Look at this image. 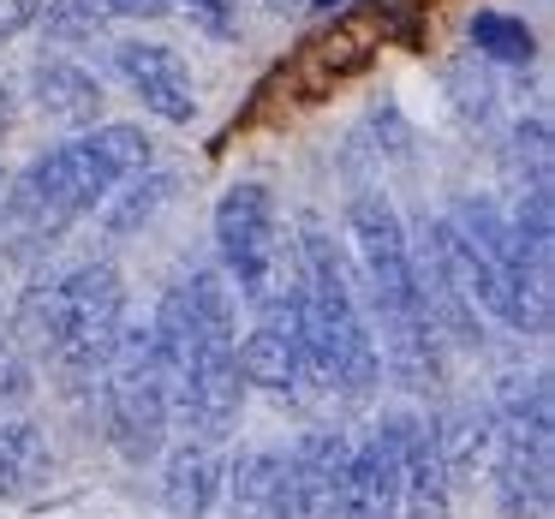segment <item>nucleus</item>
Here are the masks:
<instances>
[{"mask_svg": "<svg viewBox=\"0 0 555 519\" xmlns=\"http://www.w3.org/2000/svg\"><path fill=\"white\" fill-rule=\"evenodd\" d=\"M173 185H180V180H173L168 168H156V161H150V168H138V173H126V180L96 204L102 233H108V239H126V233L150 228V221L173 204Z\"/></svg>", "mask_w": 555, "mask_h": 519, "instance_id": "nucleus-18", "label": "nucleus"}, {"mask_svg": "<svg viewBox=\"0 0 555 519\" xmlns=\"http://www.w3.org/2000/svg\"><path fill=\"white\" fill-rule=\"evenodd\" d=\"M168 519H209L221 502V454L204 436H185L168 459H162V483H156Z\"/></svg>", "mask_w": 555, "mask_h": 519, "instance_id": "nucleus-16", "label": "nucleus"}, {"mask_svg": "<svg viewBox=\"0 0 555 519\" xmlns=\"http://www.w3.org/2000/svg\"><path fill=\"white\" fill-rule=\"evenodd\" d=\"M251 311L257 316L240 340L245 388H263L275 400H305L311 394V359H305V323H299V299H293V275Z\"/></svg>", "mask_w": 555, "mask_h": 519, "instance_id": "nucleus-10", "label": "nucleus"}, {"mask_svg": "<svg viewBox=\"0 0 555 519\" xmlns=\"http://www.w3.org/2000/svg\"><path fill=\"white\" fill-rule=\"evenodd\" d=\"M448 221L466 233V245L478 251L483 275H490V293H495L490 316L495 323L514 328V335H543L550 328V263L514 233L502 197L466 192V197H454Z\"/></svg>", "mask_w": 555, "mask_h": 519, "instance_id": "nucleus-7", "label": "nucleus"}, {"mask_svg": "<svg viewBox=\"0 0 555 519\" xmlns=\"http://www.w3.org/2000/svg\"><path fill=\"white\" fill-rule=\"evenodd\" d=\"M37 394V371H30V347L0 328V412H18L25 400Z\"/></svg>", "mask_w": 555, "mask_h": 519, "instance_id": "nucleus-23", "label": "nucleus"}, {"mask_svg": "<svg viewBox=\"0 0 555 519\" xmlns=\"http://www.w3.org/2000/svg\"><path fill=\"white\" fill-rule=\"evenodd\" d=\"M472 49L495 66H531L538 54V37H531L526 18H507V13H478L472 18Z\"/></svg>", "mask_w": 555, "mask_h": 519, "instance_id": "nucleus-21", "label": "nucleus"}, {"mask_svg": "<svg viewBox=\"0 0 555 519\" xmlns=\"http://www.w3.org/2000/svg\"><path fill=\"white\" fill-rule=\"evenodd\" d=\"M347 430H305L293 447H281V478L269 519H328L340 466H347Z\"/></svg>", "mask_w": 555, "mask_h": 519, "instance_id": "nucleus-11", "label": "nucleus"}, {"mask_svg": "<svg viewBox=\"0 0 555 519\" xmlns=\"http://www.w3.org/2000/svg\"><path fill=\"white\" fill-rule=\"evenodd\" d=\"M328 519H400V478H395V454H388L383 436H359L347 447V466H340L335 502Z\"/></svg>", "mask_w": 555, "mask_h": 519, "instance_id": "nucleus-14", "label": "nucleus"}, {"mask_svg": "<svg viewBox=\"0 0 555 519\" xmlns=\"http://www.w3.org/2000/svg\"><path fill=\"white\" fill-rule=\"evenodd\" d=\"M37 25L54 49H78V42H96L114 18L102 13V0H42Z\"/></svg>", "mask_w": 555, "mask_h": 519, "instance_id": "nucleus-22", "label": "nucleus"}, {"mask_svg": "<svg viewBox=\"0 0 555 519\" xmlns=\"http://www.w3.org/2000/svg\"><path fill=\"white\" fill-rule=\"evenodd\" d=\"M185 18H192L197 37L209 42H240L245 37V18H240V0H173Z\"/></svg>", "mask_w": 555, "mask_h": 519, "instance_id": "nucleus-24", "label": "nucleus"}, {"mask_svg": "<svg viewBox=\"0 0 555 519\" xmlns=\"http://www.w3.org/2000/svg\"><path fill=\"white\" fill-rule=\"evenodd\" d=\"M156 364L168 382V412L204 442L233 436L245 412V371H240V299L221 269H192L162 293L150 316Z\"/></svg>", "mask_w": 555, "mask_h": 519, "instance_id": "nucleus-1", "label": "nucleus"}, {"mask_svg": "<svg viewBox=\"0 0 555 519\" xmlns=\"http://www.w3.org/2000/svg\"><path fill=\"white\" fill-rule=\"evenodd\" d=\"M102 388V430L108 442L120 447L126 466H150L168 442V382H162V364H156V340H150V323H132L126 316L120 340H114L108 364L96 376Z\"/></svg>", "mask_w": 555, "mask_h": 519, "instance_id": "nucleus-8", "label": "nucleus"}, {"mask_svg": "<svg viewBox=\"0 0 555 519\" xmlns=\"http://www.w3.org/2000/svg\"><path fill=\"white\" fill-rule=\"evenodd\" d=\"M317 7H335V0H317Z\"/></svg>", "mask_w": 555, "mask_h": 519, "instance_id": "nucleus-28", "label": "nucleus"}, {"mask_svg": "<svg viewBox=\"0 0 555 519\" xmlns=\"http://www.w3.org/2000/svg\"><path fill=\"white\" fill-rule=\"evenodd\" d=\"M275 478H281V447H245L233 466H221L228 519H269V507H275Z\"/></svg>", "mask_w": 555, "mask_h": 519, "instance_id": "nucleus-20", "label": "nucleus"}, {"mask_svg": "<svg viewBox=\"0 0 555 519\" xmlns=\"http://www.w3.org/2000/svg\"><path fill=\"white\" fill-rule=\"evenodd\" d=\"M102 13L108 18H162V13H173V0H102Z\"/></svg>", "mask_w": 555, "mask_h": 519, "instance_id": "nucleus-26", "label": "nucleus"}, {"mask_svg": "<svg viewBox=\"0 0 555 519\" xmlns=\"http://www.w3.org/2000/svg\"><path fill=\"white\" fill-rule=\"evenodd\" d=\"M490 483L502 519H543L555 495V412L550 376H502L490 394Z\"/></svg>", "mask_w": 555, "mask_h": 519, "instance_id": "nucleus-6", "label": "nucleus"}, {"mask_svg": "<svg viewBox=\"0 0 555 519\" xmlns=\"http://www.w3.org/2000/svg\"><path fill=\"white\" fill-rule=\"evenodd\" d=\"M42 13V0H0V42L18 37V30H30Z\"/></svg>", "mask_w": 555, "mask_h": 519, "instance_id": "nucleus-25", "label": "nucleus"}, {"mask_svg": "<svg viewBox=\"0 0 555 519\" xmlns=\"http://www.w3.org/2000/svg\"><path fill=\"white\" fill-rule=\"evenodd\" d=\"M490 436H495L490 400H448V406L436 412L430 418V447H436V459H442L448 483H466L472 471L490 459Z\"/></svg>", "mask_w": 555, "mask_h": 519, "instance_id": "nucleus-17", "label": "nucleus"}, {"mask_svg": "<svg viewBox=\"0 0 555 519\" xmlns=\"http://www.w3.org/2000/svg\"><path fill=\"white\" fill-rule=\"evenodd\" d=\"M347 257L352 281H359V304L371 323L376 359L400 388L424 394L442 382V340H436L430 316L418 304V281H412V233L388 192L364 185L347 197Z\"/></svg>", "mask_w": 555, "mask_h": 519, "instance_id": "nucleus-3", "label": "nucleus"}, {"mask_svg": "<svg viewBox=\"0 0 555 519\" xmlns=\"http://www.w3.org/2000/svg\"><path fill=\"white\" fill-rule=\"evenodd\" d=\"M30 96H37V108L49 114L54 126H66V132L102 126V108H108L102 78L90 73L85 61H73V54H42V61L30 66Z\"/></svg>", "mask_w": 555, "mask_h": 519, "instance_id": "nucleus-15", "label": "nucleus"}, {"mask_svg": "<svg viewBox=\"0 0 555 519\" xmlns=\"http://www.w3.org/2000/svg\"><path fill=\"white\" fill-rule=\"evenodd\" d=\"M126 328V275L114 263H73L54 281L18 293L13 335L61 371L66 388H96L114 340Z\"/></svg>", "mask_w": 555, "mask_h": 519, "instance_id": "nucleus-5", "label": "nucleus"}, {"mask_svg": "<svg viewBox=\"0 0 555 519\" xmlns=\"http://www.w3.org/2000/svg\"><path fill=\"white\" fill-rule=\"evenodd\" d=\"M376 436L395 454V478H400V519H454V483H448L442 459L430 447V424L412 412H388L376 424Z\"/></svg>", "mask_w": 555, "mask_h": 519, "instance_id": "nucleus-12", "label": "nucleus"}, {"mask_svg": "<svg viewBox=\"0 0 555 519\" xmlns=\"http://www.w3.org/2000/svg\"><path fill=\"white\" fill-rule=\"evenodd\" d=\"M216 269L240 304H263L293 275V245L281 233V204L263 180H240L216 204Z\"/></svg>", "mask_w": 555, "mask_h": 519, "instance_id": "nucleus-9", "label": "nucleus"}, {"mask_svg": "<svg viewBox=\"0 0 555 519\" xmlns=\"http://www.w3.org/2000/svg\"><path fill=\"white\" fill-rule=\"evenodd\" d=\"M156 150L138 126H90L66 144L42 150L0 197V257L18 281L37 275V263L66 239V228L96 216V204L126 180L150 168Z\"/></svg>", "mask_w": 555, "mask_h": 519, "instance_id": "nucleus-2", "label": "nucleus"}, {"mask_svg": "<svg viewBox=\"0 0 555 519\" xmlns=\"http://www.w3.org/2000/svg\"><path fill=\"white\" fill-rule=\"evenodd\" d=\"M114 73L132 85V96L144 102L162 126H192L197 120V85H192V66L180 61V49L126 37V42H114Z\"/></svg>", "mask_w": 555, "mask_h": 519, "instance_id": "nucleus-13", "label": "nucleus"}, {"mask_svg": "<svg viewBox=\"0 0 555 519\" xmlns=\"http://www.w3.org/2000/svg\"><path fill=\"white\" fill-rule=\"evenodd\" d=\"M293 299H299V323H305L311 394L364 400L383 382V359H376L371 323H364L352 257L323 216L299 221V239H293Z\"/></svg>", "mask_w": 555, "mask_h": 519, "instance_id": "nucleus-4", "label": "nucleus"}, {"mask_svg": "<svg viewBox=\"0 0 555 519\" xmlns=\"http://www.w3.org/2000/svg\"><path fill=\"white\" fill-rule=\"evenodd\" d=\"M49 442L30 418H13V412H0V502H25L49 483Z\"/></svg>", "mask_w": 555, "mask_h": 519, "instance_id": "nucleus-19", "label": "nucleus"}, {"mask_svg": "<svg viewBox=\"0 0 555 519\" xmlns=\"http://www.w3.org/2000/svg\"><path fill=\"white\" fill-rule=\"evenodd\" d=\"M263 7H269V13H299L305 0H263Z\"/></svg>", "mask_w": 555, "mask_h": 519, "instance_id": "nucleus-27", "label": "nucleus"}]
</instances>
